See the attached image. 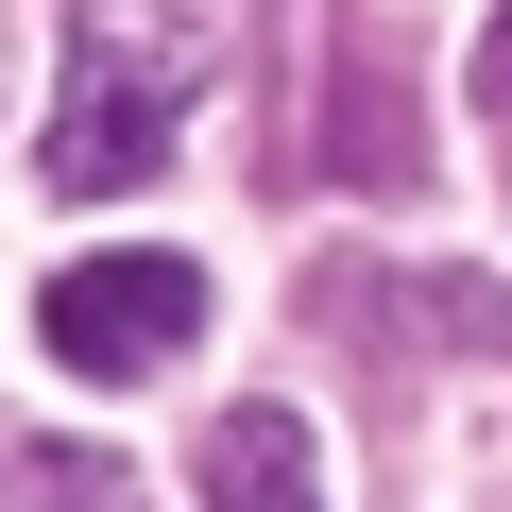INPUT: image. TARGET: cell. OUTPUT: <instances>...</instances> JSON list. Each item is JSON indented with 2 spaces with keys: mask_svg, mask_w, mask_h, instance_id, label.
I'll list each match as a JSON object with an SVG mask.
<instances>
[{
  "mask_svg": "<svg viewBox=\"0 0 512 512\" xmlns=\"http://www.w3.org/2000/svg\"><path fill=\"white\" fill-rule=\"evenodd\" d=\"M205 69H222V35L188 18V0H86V18H69V86H52V137H35L52 205H120V188H154V171H171V120H188Z\"/></svg>",
  "mask_w": 512,
  "mask_h": 512,
  "instance_id": "6da1fadb",
  "label": "cell"
},
{
  "mask_svg": "<svg viewBox=\"0 0 512 512\" xmlns=\"http://www.w3.org/2000/svg\"><path fill=\"white\" fill-rule=\"evenodd\" d=\"M35 342H52L69 376H103V393L171 376V359L205 342V256H171V239H120V256H69V274L35 291Z\"/></svg>",
  "mask_w": 512,
  "mask_h": 512,
  "instance_id": "7a4b0ae2",
  "label": "cell"
},
{
  "mask_svg": "<svg viewBox=\"0 0 512 512\" xmlns=\"http://www.w3.org/2000/svg\"><path fill=\"white\" fill-rule=\"evenodd\" d=\"M325 325H359V342H461V359H495V342H512V291H495V274H325Z\"/></svg>",
  "mask_w": 512,
  "mask_h": 512,
  "instance_id": "3957f363",
  "label": "cell"
},
{
  "mask_svg": "<svg viewBox=\"0 0 512 512\" xmlns=\"http://www.w3.org/2000/svg\"><path fill=\"white\" fill-rule=\"evenodd\" d=\"M325 171L342 188H427V137H410V86L376 69V35H342V86H325Z\"/></svg>",
  "mask_w": 512,
  "mask_h": 512,
  "instance_id": "277c9868",
  "label": "cell"
},
{
  "mask_svg": "<svg viewBox=\"0 0 512 512\" xmlns=\"http://www.w3.org/2000/svg\"><path fill=\"white\" fill-rule=\"evenodd\" d=\"M205 512H325V461H308V410H222L205 427Z\"/></svg>",
  "mask_w": 512,
  "mask_h": 512,
  "instance_id": "5b68a950",
  "label": "cell"
},
{
  "mask_svg": "<svg viewBox=\"0 0 512 512\" xmlns=\"http://www.w3.org/2000/svg\"><path fill=\"white\" fill-rule=\"evenodd\" d=\"M0 512H137V478L103 444H52V427H0Z\"/></svg>",
  "mask_w": 512,
  "mask_h": 512,
  "instance_id": "8992f818",
  "label": "cell"
},
{
  "mask_svg": "<svg viewBox=\"0 0 512 512\" xmlns=\"http://www.w3.org/2000/svg\"><path fill=\"white\" fill-rule=\"evenodd\" d=\"M478 103L512 120V0H495V18H478Z\"/></svg>",
  "mask_w": 512,
  "mask_h": 512,
  "instance_id": "52a82bcc",
  "label": "cell"
}]
</instances>
